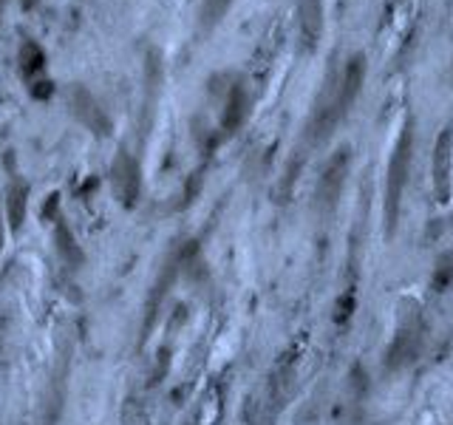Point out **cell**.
<instances>
[{
    "label": "cell",
    "instance_id": "cell-1",
    "mask_svg": "<svg viewBox=\"0 0 453 425\" xmlns=\"http://www.w3.org/2000/svg\"><path fill=\"white\" fill-rule=\"evenodd\" d=\"M411 151H414V120L405 117L402 131L397 137L391 162H388V176H385V204H383V216H385V236L391 239L397 233V219H400V204L402 193L408 184L411 173Z\"/></svg>",
    "mask_w": 453,
    "mask_h": 425
},
{
    "label": "cell",
    "instance_id": "cell-2",
    "mask_svg": "<svg viewBox=\"0 0 453 425\" xmlns=\"http://www.w3.org/2000/svg\"><path fill=\"white\" fill-rule=\"evenodd\" d=\"M110 190L117 196V201L122 207H134L136 198H139V190H142V173H139V165L136 159L120 148L117 156L110 162Z\"/></svg>",
    "mask_w": 453,
    "mask_h": 425
},
{
    "label": "cell",
    "instance_id": "cell-3",
    "mask_svg": "<svg viewBox=\"0 0 453 425\" xmlns=\"http://www.w3.org/2000/svg\"><path fill=\"white\" fill-rule=\"evenodd\" d=\"M430 182H433V196L439 204H450L453 196V128L447 125L433 148V162H430Z\"/></svg>",
    "mask_w": 453,
    "mask_h": 425
},
{
    "label": "cell",
    "instance_id": "cell-4",
    "mask_svg": "<svg viewBox=\"0 0 453 425\" xmlns=\"http://www.w3.org/2000/svg\"><path fill=\"white\" fill-rule=\"evenodd\" d=\"M181 267H184V250H181V247H176V250H170V255L165 258V264H162V269H159V275H156V281H153V286H151L148 306H145V332L153 326L156 315H159V309H162V303H165L167 292L173 289V284H176V278H179Z\"/></svg>",
    "mask_w": 453,
    "mask_h": 425
},
{
    "label": "cell",
    "instance_id": "cell-5",
    "mask_svg": "<svg viewBox=\"0 0 453 425\" xmlns=\"http://www.w3.org/2000/svg\"><path fill=\"white\" fill-rule=\"evenodd\" d=\"M349 162H352V153L349 148H340L328 165L323 167V176L317 182V204L323 210H331L340 198V193H343V184H346V173H349Z\"/></svg>",
    "mask_w": 453,
    "mask_h": 425
},
{
    "label": "cell",
    "instance_id": "cell-6",
    "mask_svg": "<svg viewBox=\"0 0 453 425\" xmlns=\"http://www.w3.org/2000/svg\"><path fill=\"white\" fill-rule=\"evenodd\" d=\"M68 105H71V111H74V117L88 128V131H94L96 137H102V134H108L110 131V122H108V117H105V111L99 108V102L85 91V88H71V94H68Z\"/></svg>",
    "mask_w": 453,
    "mask_h": 425
},
{
    "label": "cell",
    "instance_id": "cell-7",
    "mask_svg": "<svg viewBox=\"0 0 453 425\" xmlns=\"http://www.w3.org/2000/svg\"><path fill=\"white\" fill-rule=\"evenodd\" d=\"M363 80H366V57L363 54H352L346 68H343V77H340V85H337V99H340V111H349V105L357 99L360 88H363Z\"/></svg>",
    "mask_w": 453,
    "mask_h": 425
},
{
    "label": "cell",
    "instance_id": "cell-8",
    "mask_svg": "<svg viewBox=\"0 0 453 425\" xmlns=\"http://www.w3.org/2000/svg\"><path fill=\"white\" fill-rule=\"evenodd\" d=\"M26 212H29V184L20 176H12V182L6 187V222L15 233L23 230Z\"/></svg>",
    "mask_w": 453,
    "mask_h": 425
},
{
    "label": "cell",
    "instance_id": "cell-9",
    "mask_svg": "<svg viewBox=\"0 0 453 425\" xmlns=\"http://www.w3.org/2000/svg\"><path fill=\"white\" fill-rule=\"evenodd\" d=\"M54 222H57V227H54V241H57V255H60V261H63L68 269H79V267H82V261H85L82 247L77 244V239H74L71 227H68L60 216H57Z\"/></svg>",
    "mask_w": 453,
    "mask_h": 425
},
{
    "label": "cell",
    "instance_id": "cell-10",
    "mask_svg": "<svg viewBox=\"0 0 453 425\" xmlns=\"http://www.w3.org/2000/svg\"><path fill=\"white\" fill-rule=\"evenodd\" d=\"M320 32H323V4L320 0H300V34L306 49L317 46Z\"/></svg>",
    "mask_w": 453,
    "mask_h": 425
},
{
    "label": "cell",
    "instance_id": "cell-11",
    "mask_svg": "<svg viewBox=\"0 0 453 425\" xmlns=\"http://www.w3.org/2000/svg\"><path fill=\"white\" fill-rule=\"evenodd\" d=\"M244 117H247V94H244L241 85H236V88L230 91V96H226L224 114H221V128H224L226 134H233V131L241 128Z\"/></svg>",
    "mask_w": 453,
    "mask_h": 425
},
{
    "label": "cell",
    "instance_id": "cell-12",
    "mask_svg": "<svg viewBox=\"0 0 453 425\" xmlns=\"http://www.w3.org/2000/svg\"><path fill=\"white\" fill-rule=\"evenodd\" d=\"M230 4H233V0H204V6H201L204 29L215 26V23H218V20L226 15V9H230Z\"/></svg>",
    "mask_w": 453,
    "mask_h": 425
},
{
    "label": "cell",
    "instance_id": "cell-13",
    "mask_svg": "<svg viewBox=\"0 0 453 425\" xmlns=\"http://www.w3.org/2000/svg\"><path fill=\"white\" fill-rule=\"evenodd\" d=\"M20 68H23V74L43 71V51H40L34 43H26V46L20 49Z\"/></svg>",
    "mask_w": 453,
    "mask_h": 425
},
{
    "label": "cell",
    "instance_id": "cell-14",
    "mask_svg": "<svg viewBox=\"0 0 453 425\" xmlns=\"http://www.w3.org/2000/svg\"><path fill=\"white\" fill-rule=\"evenodd\" d=\"M4 241H6V227H4V210H0V253H4Z\"/></svg>",
    "mask_w": 453,
    "mask_h": 425
}]
</instances>
